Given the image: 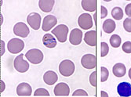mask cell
<instances>
[{
  "label": "cell",
  "instance_id": "29",
  "mask_svg": "<svg viewBox=\"0 0 131 97\" xmlns=\"http://www.w3.org/2000/svg\"><path fill=\"white\" fill-rule=\"evenodd\" d=\"M96 71H93L90 76V83L92 84V86L96 87L97 86V80H96Z\"/></svg>",
  "mask_w": 131,
  "mask_h": 97
},
{
  "label": "cell",
  "instance_id": "27",
  "mask_svg": "<svg viewBox=\"0 0 131 97\" xmlns=\"http://www.w3.org/2000/svg\"><path fill=\"white\" fill-rule=\"evenodd\" d=\"M123 28L127 32H131V18H126L124 20Z\"/></svg>",
  "mask_w": 131,
  "mask_h": 97
},
{
  "label": "cell",
  "instance_id": "31",
  "mask_svg": "<svg viewBox=\"0 0 131 97\" xmlns=\"http://www.w3.org/2000/svg\"><path fill=\"white\" fill-rule=\"evenodd\" d=\"M101 19H103L108 15V10H107V9L104 6H101Z\"/></svg>",
  "mask_w": 131,
  "mask_h": 97
},
{
  "label": "cell",
  "instance_id": "14",
  "mask_svg": "<svg viewBox=\"0 0 131 97\" xmlns=\"http://www.w3.org/2000/svg\"><path fill=\"white\" fill-rule=\"evenodd\" d=\"M31 87L26 82L20 83L17 88V93L19 96H29L31 95Z\"/></svg>",
  "mask_w": 131,
  "mask_h": 97
},
{
  "label": "cell",
  "instance_id": "15",
  "mask_svg": "<svg viewBox=\"0 0 131 97\" xmlns=\"http://www.w3.org/2000/svg\"><path fill=\"white\" fill-rule=\"evenodd\" d=\"M58 80V76L54 71L48 70L43 75V81L48 86H53Z\"/></svg>",
  "mask_w": 131,
  "mask_h": 97
},
{
  "label": "cell",
  "instance_id": "9",
  "mask_svg": "<svg viewBox=\"0 0 131 97\" xmlns=\"http://www.w3.org/2000/svg\"><path fill=\"white\" fill-rule=\"evenodd\" d=\"M27 21L33 30H39L41 23V16L37 13H31L28 16Z\"/></svg>",
  "mask_w": 131,
  "mask_h": 97
},
{
  "label": "cell",
  "instance_id": "19",
  "mask_svg": "<svg viewBox=\"0 0 131 97\" xmlns=\"http://www.w3.org/2000/svg\"><path fill=\"white\" fill-rule=\"evenodd\" d=\"M112 71H113V74L115 76H116L118 78H122L126 75V69L123 64L118 63L114 65V67L112 68Z\"/></svg>",
  "mask_w": 131,
  "mask_h": 97
},
{
  "label": "cell",
  "instance_id": "34",
  "mask_svg": "<svg viewBox=\"0 0 131 97\" xmlns=\"http://www.w3.org/2000/svg\"><path fill=\"white\" fill-rule=\"evenodd\" d=\"M101 96H108V95L107 94V93H105V92L102 91L101 92Z\"/></svg>",
  "mask_w": 131,
  "mask_h": 97
},
{
  "label": "cell",
  "instance_id": "5",
  "mask_svg": "<svg viewBox=\"0 0 131 97\" xmlns=\"http://www.w3.org/2000/svg\"><path fill=\"white\" fill-rule=\"evenodd\" d=\"M79 27L83 30H89L93 27L92 17L89 14H82L78 19Z\"/></svg>",
  "mask_w": 131,
  "mask_h": 97
},
{
  "label": "cell",
  "instance_id": "26",
  "mask_svg": "<svg viewBox=\"0 0 131 97\" xmlns=\"http://www.w3.org/2000/svg\"><path fill=\"white\" fill-rule=\"evenodd\" d=\"M34 95L35 96H38V95H46V96H49L50 93L46 89L40 88V89H38L35 90V92L34 93Z\"/></svg>",
  "mask_w": 131,
  "mask_h": 97
},
{
  "label": "cell",
  "instance_id": "11",
  "mask_svg": "<svg viewBox=\"0 0 131 97\" xmlns=\"http://www.w3.org/2000/svg\"><path fill=\"white\" fill-rule=\"evenodd\" d=\"M53 92H54L55 95L57 96H61V95L68 96L70 92V89L66 83L61 82V83H58L55 86Z\"/></svg>",
  "mask_w": 131,
  "mask_h": 97
},
{
  "label": "cell",
  "instance_id": "17",
  "mask_svg": "<svg viewBox=\"0 0 131 97\" xmlns=\"http://www.w3.org/2000/svg\"><path fill=\"white\" fill-rule=\"evenodd\" d=\"M84 41L85 42L90 46H95L97 43L96 39V31H90L85 34L84 36Z\"/></svg>",
  "mask_w": 131,
  "mask_h": 97
},
{
  "label": "cell",
  "instance_id": "28",
  "mask_svg": "<svg viewBox=\"0 0 131 97\" xmlns=\"http://www.w3.org/2000/svg\"><path fill=\"white\" fill-rule=\"evenodd\" d=\"M122 48L126 53H131V42H126L123 43Z\"/></svg>",
  "mask_w": 131,
  "mask_h": 97
},
{
  "label": "cell",
  "instance_id": "8",
  "mask_svg": "<svg viewBox=\"0 0 131 97\" xmlns=\"http://www.w3.org/2000/svg\"><path fill=\"white\" fill-rule=\"evenodd\" d=\"M14 32L17 36H20V37L22 38H26L29 34L30 31L26 23L23 22H19L14 25Z\"/></svg>",
  "mask_w": 131,
  "mask_h": 97
},
{
  "label": "cell",
  "instance_id": "18",
  "mask_svg": "<svg viewBox=\"0 0 131 97\" xmlns=\"http://www.w3.org/2000/svg\"><path fill=\"white\" fill-rule=\"evenodd\" d=\"M43 45L50 48H53L57 45V41L52 34H46L42 38Z\"/></svg>",
  "mask_w": 131,
  "mask_h": 97
},
{
  "label": "cell",
  "instance_id": "10",
  "mask_svg": "<svg viewBox=\"0 0 131 97\" xmlns=\"http://www.w3.org/2000/svg\"><path fill=\"white\" fill-rule=\"evenodd\" d=\"M57 23V19L53 15H48L43 19L42 23V30L44 31H48L52 29Z\"/></svg>",
  "mask_w": 131,
  "mask_h": 97
},
{
  "label": "cell",
  "instance_id": "2",
  "mask_svg": "<svg viewBox=\"0 0 131 97\" xmlns=\"http://www.w3.org/2000/svg\"><path fill=\"white\" fill-rule=\"evenodd\" d=\"M25 56L28 61L33 64H39L43 59V53L38 48H32L28 50L26 53Z\"/></svg>",
  "mask_w": 131,
  "mask_h": 97
},
{
  "label": "cell",
  "instance_id": "21",
  "mask_svg": "<svg viewBox=\"0 0 131 97\" xmlns=\"http://www.w3.org/2000/svg\"><path fill=\"white\" fill-rule=\"evenodd\" d=\"M116 28V24L115 23V21L112 19H108L106 20L104 23H103V30L104 32L106 33H112L115 31Z\"/></svg>",
  "mask_w": 131,
  "mask_h": 97
},
{
  "label": "cell",
  "instance_id": "24",
  "mask_svg": "<svg viewBox=\"0 0 131 97\" xmlns=\"http://www.w3.org/2000/svg\"><path fill=\"white\" fill-rule=\"evenodd\" d=\"M101 57H104L109 52V47L106 42H101Z\"/></svg>",
  "mask_w": 131,
  "mask_h": 97
},
{
  "label": "cell",
  "instance_id": "33",
  "mask_svg": "<svg viewBox=\"0 0 131 97\" xmlns=\"http://www.w3.org/2000/svg\"><path fill=\"white\" fill-rule=\"evenodd\" d=\"M1 45L3 46V47H2V48H3V53H1V55H3V54L4 53V50H4V48H4V42H3V41H1Z\"/></svg>",
  "mask_w": 131,
  "mask_h": 97
},
{
  "label": "cell",
  "instance_id": "6",
  "mask_svg": "<svg viewBox=\"0 0 131 97\" xmlns=\"http://www.w3.org/2000/svg\"><path fill=\"white\" fill-rule=\"evenodd\" d=\"M81 64L86 69H93L97 65L96 56L93 54H86L82 57Z\"/></svg>",
  "mask_w": 131,
  "mask_h": 97
},
{
  "label": "cell",
  "instance_id": "20",
  "mask_svg": "<svg viewBox=\"0 0 131 97\" xmlns=\"http://www.w3.org/2000/svg\"><path fill=\"white\" fill-rule=\"evenodd\" d=\"M82 7L83 9L89 12H94L96 10V1L95 0H82Z\"/></svg>",
  "mask_w": 131,
  "mask_h": 97
},
{
  "label": "cell",
  "instance_id": "13",
  "mask_svg": "<svg viewBox=\"0 0 131 97\" xmlns=\"http://www.w3.org/2000/svg\"><path fill=\"white\" fill-rule=\"evenodd\" d=\"M117 92L120 96H131V84L129 82H122L118 84Z\"/></svg>",
  "mask_w": 131,
  "mask_h": 97
},
{
  "label": "cell",
  "instance_id": "30",
  "mask_svg": "<svg viewBox=\"0 0 131 97\" xmlns=\"http://www.w3.org/2000/svg\"><path fill=\"white\" fill-rule=\"evenodd\" d=\"M72 95L73 96H76V95H85V96H87L88 94H87V92L85 90H83V89H77V90H75L73 92Z\"/></svg>",
  "mask_w": 131,
  "mask_h": 97
},
{
  "label": "cell",
  "instance_id": "22",
  "mask_svg": "<svg viewBox=\"0 0 131 97\" xmlns=\"http://www.w3.org/2000/svg\"><path fill=\"white\" fill-rule=\"evenodd\" d=\"M112 16L115 20H119L123 17V11L120 7H115L112 10Z\"/></svg>",
  "mask_w": 131,
  "mask_h": 97
},
{
  "label": "cell",
  "instance_id": "25",
  "mask_svg": "<svg viewBox=\"0 0 131 97\" xmlns=\"http://www.w3.org/2000/svg\"><path fill=\"white\" fill-rule=\"evenodd\" d=\"M101 82H104L105 81H107V79L108 78V75H109V72L106 67H101Z\"/></svg>",
  "mask_w": 131,
  "mask_h": 97
},
{
  "label": "cell",
  "instance_id": "35",
  "mask_svg": "<svg viewBox=\"0 0 131 97\" xmlns=\"http://www.w3.org/2000/svg\"><path fill=\"white\" fill-rule=\"evenodd\" d=\"M129 78L131 79V68H130L129 70Z\"/></svg>",
  "mask_w": 131,
  "mask_h": 97
},
{
  "label": "cell",
  "instance_id": "1",
  "mask_svg": "<svg viewBox=\"0 0 131 97\" xmlns=\"http://www.w3.org/2000/svg\"><path fill=\"white\" fill-rule=\"evenodd\" d=\"M75 64L72 61L69 59H64L59 65V71L61 75L64 77H69L73 75L75 71Z\"/></svg>",
  "mask_w": 131,
  "mask_h": 97
},
{
  "label": "cell",
  "instance_id": "16",
  "mask_svg": "<svg viewBox=\"0 0 131 97\" xmlns=\"http://www.w3.org/2000/svg\"><path fill=\"white\" fill-rule=\"evenodd\" d=\"M54 3V0H40L39 2V6L42 12L48 13V12L52 11Z\"/></svg>",
  "mask_w": 131,
  "mask_h": 97
},
{
  "label": "cell",
  "instance_id": "12",
  "mask_svg": "<svg viewBox=\"0 0 131 97\" xmlns=\"http://www.w3.org/2000/svg\"><path fill=\"white\" fill-rule=\"evenodd\" d=\"M82 39V32L78 28H75L71 31L69 41L71 44L74 45H78L81 43Z\"/></svg>",
  "mask_w": 131,
  "mask_h": 97
},
{
  "label": "cell",
  "instance_id": "4",
  "mask_svg": "<svg viewBox=\"0 0 131 97\" xmlns=\"http://www.w3.org/2000/svg\"><path fill=\"white\" fill-rule=\"evenodd\" d=\"M68 33V28L64 24H60L52 30V34L56 36L57 40L64 43L67 41V35Z\"/></svg>",
  "mask_w": 131,
  "mask_h": 97
},
{
  "label": "cell",
  "instance_id": "3",
  "mask_svg": "<svg viewBox=\"0 0 131 97\" xmlns=\"http://www.w3.org/2000/svg\"><path fill=\"white\" fill-rule=\"evenodd\" d=\"M25 47V42L19 39H12L9 41L7 48L8 51L13 54H17L20 53Z\"/></svg>",
  "mask_w": 131,
  "mask_h": 97
},
{
  "label": "cell",
  "instance_id": "7",
  "mask_svg": "<svg viewBox=\"0 0 131 97\" xmlns=\"http://www.w3.org/2000/svg\"><path fill=\"white\" fill-rule=\"evenodd\" d=\"M23 54L17 56L14 61V68L20 73H25L29 69V64L23 59Z\"/></svg>",
  "mask_w": 131,
  "mask_h": 97
},
{
  "label": "cell",
  "instance_id": "32",
  "mask_svg": "<svg viewBox=\"0 0 131 97\" xmlns=\"http://www.w3.org/2000/svg\"><path fill=\"white\" fill-rule=\"evenodd\" d=\"M125 12L128 17H131V3L128 4L125 8Z\"/></svg>",
  "mask_w": 131,
  "mask_h": 97
},
{
  "label": "cell",
  "instance_id": "23",
  "mask_svg": "<svg viewBox=\"0 0 131 97\" xmlns=\"http://www.w3.org/2000/svg\"><path fill=\"white\" fill-rule=\"evenodd\" d=\"M121 37L118 34H113L110 39V44L114 48L119 47L121 45Z\"/></svg>",
  "mask_w": 131,
  "mask_h": 97
}]
</instances>
